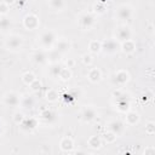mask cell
<instances>
[{"instance_id": "cell-1", "label": "cell", "mask_w": 155, "mask_h": 155, "mask_svg": "<svg viewBox=\"0 0 155 155\" xmlns=\"http://www.w3.org/2000/svg\"><path fill=\"white\" fill-rule=\"evenodd\" d=\"M120 50V42L115 39H107L102 41V50L105 54H114Z\"/></svg>"}, {"instance_id": "cell-2", "label": "cell", "mask_w": 155, "mask_h": 155, "mask_svg": "<svg viewBox=\"0 0 155 155\" xmlns=\"http://www.w3.org/2000/svg\"><path fill=\"white\" fill-rule=\"evenodd\" d=\"M39 42H40V45L44 48H47V50L51 48L54 45V42H56V35H54V33L52 30L44 31L40 35V38H39Z\"/></svg>"}, {"instance_id": "cell-3", "label": "cell", "mask_w": 155, "mask_h": 155, "mask_svg": "<svg viewBox=\"0 0 155 155\" xmlns=\"http://www.w3.org/2000/svg\"><path fill=\"white\" fill-rule=\"evenodd\" d=\"M23 45V39L21 35H10L6 41H5V46L7 50H11V51H18L21 50Z\"/></svg>"}, {"instance_id": "cell-4", "label": "cell", "mask_w": 155, "mask_h": 155, "mask_svg": "<svg viewBox=\"0 0 155 155\" xmlns=\"http://www.w3.org/2000/svg\"><path fill=\"white\" fill-rule=\"evenodd\" d=\"M21 103L19 96L15 91H8L4 96V104L7 107H18Z\"/></svg>"}, {"instance_id": "cell-5", "label": "cell", "mask_w": 155, "mask_h": 155, "mask_svg": "<svg viewBox=\"0 0 155 155\" xmlns=\"http://www.w3.org/2000/svg\"><path fill=\"white\" fill-rule=\"evenodd\" d=\"M96 23V19H94V16L92 13H84L81 15L80 19H79V24L82 29L85 30H88L91 29Z\"/></svg>"}, {"instance_id": "cell-6", "label": "cell", "mask_w": 155, "mask_h": 155, "mask_svg": "<svg viewBox=\"0 0 155 155\" xmlns=\"http://www.w3.org/2000/svg\"><path fill=\"white\" fill-rule=\"evenodd\" d=\"M115 35H116V39H115V40H117L119 42H122V41L130 40V39L132 38V31H131L130 27H127V25H121V27L117 28Z\"/></svg>"}, {"instance_id": "cell-7", "label": "cell", "mask_w": 155, "mask_h": 155, "mask_svg": "<svg viewBox=\"0 0 155 155\" xmlns=\"http://www.w3.org/2000/svg\"><path fill=\"white\" fill-rule=\"evenodd\" d=\"M23 25L25 29L28 30H34L39 27V18L36 15H33V13H29L24 17L23 19Z\"/></svg>"}, {"instance_id": "cell-8", "label": "cell", "mask_w": 155, "mask_h": 155, "mask_svg": "<svg viewBox=\"0 0 155 155\" xmlns=\"http://www.w3.org/2000/svg\"><path fill=\"white\" fill-rule=\"evenodd\" d=\"M132 13L133 11L130 5H121L117 7V11H116V16L121 21H128L132 17Z\"/></svg>"}, {"instance_id": "cell-9", "label": "cell", "mask_w": 155, "mask_h": 155, "mask_svg": "<svg viewBox=\"0 0 155 155\" xmlns=\"http://www.w3.org/2000/svg\"><path fill=\"white\" fill-rule=\"evenodd\" d=\"M130 80V74L127 70H117L114 75V82L117 85V86H124L125 84H127V81Z\"/></svg>"}, {"instance_id": "cell-10", "label": "cell", "mask_w": 155, "mask_h": 155, "mask_svg": "<svg viewBox=\"0 0 155 155\" xmlns=\"http://www.w3.org/2000/svg\"><path fill=\"white\" fill-rule=\"evenodd\" d=\"M97 113L93 107H85L81 111V119L84 122H91L96 119Z\"/></svg>"}, {"instance_id": "cell-11", "label": "cell", "mask_w": 155, "mask_h": 155, "mask_svg": "<svg viewBox=\"0 0 155 155\" xmlns=\"http://www.w3.org/2000/svg\"><path fill=\"white\" fill-rule=\"evenodd\" d=\"M54 48L53 50H56L58 53H65V52H68L69 50H70V42L67 40V39H59V40H56V42H54Z\"/></svg>"}, {"instance_id": "cell-12", "label": "cell", "mask_w": 155, "mask_h": 155, "mask_svg": "<svg viewBox=\"0 0 155 155\" xmlns=\"http://www.w3.org/2000/svg\"><path fill=\"white\" fill-rule=\"evenodd\" d=\"M36 125H38V120L35 117H24V120L19 124L21 128L23 131H27V132L34 130L36 127Z\"/></svg>"}, {"instance_id": "cell-13", "label": "cell", "mask_w": 155, "mask_h": 155, "mask_svg": "<svg viewBox=\"0 0 155 155\" xmlns=\"http://www.w3.org/2000/svg\"><path fill=\"white\" fill-rule=\"evenodd\" d=\"M124 128H125L124 124L121 121H119V120H113V121H110L108 124V130L114 132L116 136H120L124 132Z\"/></svg>"}, {"instance_id": "cell-14", "label": "cell", "mask_w": 155, "mask_h": 155, "mask_svg": "<svg viewBox=\"0 0 155 155\" xmlns=\"http://www.w3.org/2000/svg\"><path fill=\"white\" fill-rule=\"evenodd\" d=\"M116 109L119 111H122V113H126L130 110V102L128 99L125 98L124 94H121L120 97H117V101H116Z\"/></svg>"}, {"instance_id": "cell-15", "label": "cell", "mask_w": 155, "mask_h": 155, "mask_svg": "<svg viewBox=\"0 0 155 155\" xmlns=\"http://www.w3.org/2000/svg\"><path fill=\"white\" fill-rule=\"evenodd\" d=\"M120 50L124 53H133L136 51V44L131 39L126 40V41H122V42H120Z\"/></svg>"}, {"instance_id": "cell-16", "label": "cell", "mask_w": 155, "mask_h": 155, "mask_svg": "<svg viewBox=\"0 0 155 155\" xmlns=\"http://www.w3.org/2000/svg\"><path fill=\"white\" fill-rule=\"evenodd\" d=\"M87 78L92 84H97V82H99L102 80V73H101V70L98 68H92V69L88 70Z\"/></svg>"}, {"instance_id": "cell-17", "label": "cell", "mask_w": 155, "mask_h": 155, "mask_svg": "<svg viewBox=\"0 0 155 155\" xmlns=\"http://www.w3.org/2000/svg\"><path fill=\"white\" fill-rule=\"evenodd\" d=\"M59 147H61V149L63 151L70 153L74 149V140L70 137H64V138H62V140L59 143Z\"/></svg>"}, {"instance_id": "cell-18", "label": "cell", "mask_w": 155, "mask_h": 155, "mask_svg": "<svg viewBox=\"0 0 155 155\" xmlns=\"http://www.w3.org/2000/svg\"><path fill=\"white\" fill-rule=\"evenodd\" d=\"M125 121H126L127 125L133 126V125L138 124V121H139V114L137 111L128 110V111H126V119H125Z\"/></svg>"}, {"instance_id": "cell-19", "label": "cell", "mask_w": 155, "mask_h": 155, "mask_svg": "<svg viewBox=\"0 0 155 155\" xmlns=\"http://www.w3.org/2000/svg\"><path fill=\"white\" fill-rule=\"evenodd\" d=\"M33 61L36 63V64H44L46 61H47V56L44 51H35L31 56Z\"/></svg>"}, {"instance_id": "cell-20", "label": "cell", "mask_w": 155, "mask_h": 155, "mask_svg": "<svg viewBox=\"0 0 155 155\" xmlns=\"http://www.w3.org/2000/svg\"><path fill=\"white\" fill-rule=\"evenodd\" d=\"M87 144L92 149H99L102 147V138L99 136H91L87 140Z\"/></svg>"}, {"instance_id": "cell-21", "label": "cell", "mask_w": 155, "mask_h": 155, "mask_svg": "<svg viewBox=\"0 0 155 155\" xmlns=\"http://www.w3.org/2000/svg\"><path fill=\"white\" fill-rule=\"evenodd\" d=\"M88 50L91 53H99L102 50V42L98 40H91L88 42Z\"/></svg>"}, {"instance_id": "cell-22", "label": "cell", "mask_w": 155, "mask_h": 155, "mask_svg": "<svg viewBox=\"0 0 155 155\" xmlns=\"http://www.w3.org/2000/svg\"><path fill=\"white\" fill-rule=\"evenodd\" d=\"M48 5L52 10L61 11L65 6V0H48Z\"/></svg>"}, {"instance_id": "cell-23", "label": "cell", "mask_w": 155, "mask_h": 155, "mask_svg": "<svg viewBox=\"0 0 155 155\" xmlns=\"http://www.w3.org/2000/svg\"><path fill=\"white\" fill-rule=\"evenodd\" d=\"M62 65L61 64H58V63H53L51 67H50V69H48V71H50V75L52 76V78H58L59 76V73H61V70H62Z\"/></svg>"}, {"instance_id": "cell-24", "label": "cell", "mask_w": 155, "mask_h": 155, "mask_svg": "<svg viewBox=\"0 0 155 155\" xmlns=\"http://www.w3.org/2000/svg\"><path fill=\"white\" fill-rule=\"evenodd\" d=\"M36 79V76L31 73V71H25L23 75H22V81H23V84H25V85H30L34 80Z\"/></svg>"}, {"instance_id": "cell-25", "label": "cell", "mask_w": 155, "mask_h": 155, "mask_svg": "<svg viewBox=\"0 0 155 155\" xmlns=\"http://www.w3.org/2000/svg\"><path fill=\"white\" fill-rule=\"evenodd\" d=\"M62 81H68V80H70V78H71V71H70V68H62V70H61V73H59V76H58Z\"/></svg>"}, {"instance_id": "cell-26", "label": "cell", "mask_w": 155, "mask_h": 155, "mask_svg": "<svg viewBox=\"0 0 155 155\" xmlns=\"http://www.w3.org/2000/svg\"><path fill=\"white\" fill-rule=\"evenodd\" d=\"M46 99L48 101V102H51V103H53V102H56L57 99H58V92L56 91V90H52V88H50L47 92H46Z\"/></svg>"}, {"instance_id": "cell-27", "label": "cell", "mask_w": 155, "mask_h": 155, "mask_svg": "<svg viewBox=\"0 0 155 155\" xmlns=\"http://www.w3.org/2000/svg\"><path fill=\"white\" fill-rule=\"evenodd\" d=\"M116 138H117V136H116L114 132L109 131V130L103 134V139H104V142H107V143H114V142L116 140Z\"/></svg>"}, {"instance_id": "cell-28", "label": "cell", "mask_w": 155, "mask_h": 155, "mask_svg": "<svg viewBox=\"0 0 155 155\" xmlns=\"http://www.w3.org/2000/svg\"><path fill=\"white\" fill-rule=\"evenodd\" d=\"M93 12L97 13V15L104 13V12H105V5H104V2H101V1L96 2V4L93 5Z\"/></svg>"}, {"instance_id": "cell-29", "label": "cell", "mask_w": 155, "mask_h": 155, "mask_svg": "<svg viewBox=\"0 0 155 155\" xmlns=\"http://www.w3.org/2000/svg\"><path fill=\"white\" fill-rule=\"evenodd\" d=\"M21 104H22L23 108H30V107H33L34 101H33L31 96H24V97L21 99Z\"/></svg>"}, {"instance_id": "cell-30", "label": "cell", "mask_w": 155, "mask_h": 155, "mask_svg": "<svg viewBox=\"0 0 155 155\" xmlns=\"http://www.w3.org/2000/svg\"><path fill=\"white\" fill-rule=\"evenodd\" d=\"M10 28H11V21L7 17H2L0 19V30L5 31V30H7Z\"/></svg>"}, {"instance_id": "cell-31", "label": "cell", "mask_w": 155, "mask_h": 155, "mask_svg": "<svg viewBox=\"0 0 155 155\" xmlns=\"http://www.w3.org/2000/svg\"><path fill=\"white\" fill-rule=\"evenodd\" d=\"M41 81L40 80H38V79H35L30 85H29V87H30V90L33 91V92H38V91H40L41 90Z\"/></svg>"}, {"instance_id": "cell-32", "label": "cell", "mask_w": 155, "mask_h": 155, "mask_svg": "<svg viewBox=\"0 0 155 155\" xmlns=\"http://www.w3.org/2000/svg\"><path fill=\"white\" fill-rule=\"evenodd\" d=\"M145 133L149 134V136H151V134L155 133V124L153 121H150V122L147 124V126H145Z\"/></svg>"}, {"instance_id": "cell-33", "label": "cell", "mask_w": 155, "mask_h": 155, "mask_svg": "<svg viewBox=\"0 0 155 155\" xmlns=\"http://www.w3.org/2000/svg\"><path fill=\"white\" fill-rule=\"evenodd\" d=\"M40 116H41L42 119H45V120H51V119H52L54 115H53V113H52L51 110H48V109H45V110H42V111H41Z\"/></svg>"}, {"instance_id": "cell-34", "label": "cell", "mask_w": 155, "mask_h": 155, "mask_svg": "<svg viewBox=\"0 0 155 155\" xmlns=\"http://www.w3.org/2000/svg\"><path fill=\"white\" fill-rule=\"evenodd\" d=\"M23 120H24V115H23V113H21V111L15 113V115H13V122H15V124L19 125Z\"/></svg>"}, {"instance_id": "cell-35", "label": "cell", "mask_w": 155, "mask_h": 155, "mask_svg": "<svg viewBox=\"0 0 155 155\" xmlns=\"http://www.w3.org/2000/svg\"><path fill=\"white\" fill-rule=\"evenodd\" d=\"M59 56H61V53H58L56 50H52V51L48 53V57H47V58H50L53 63H57V58H58Z\"/></svg>"}, {"instance_id": "cell-36", "label": "cell", "mask_w": 155, "mask_h": 155, "mask_svg": "<svg viewBox=\"0 0 155 155\" xmlns=\"http://www.w3.org/2000/svg\"><path fill=\"white\" fill-rule=\"evenodd\" d=\"M82 63L85 64V65H91L92 64V56L91 54H87V53H85V54H82Z\"/></svg>"}, {"instance_id": "cell-37", "label": "cell", "mask_w": 155, "mask_h": 155, "mask_svg": "<svg viewBox=\"0 0 155 155\" xmlns=\"http://www.w3.org/2000/svg\"><path fill=\"white\" fill-rule=\"evenodd\" d=\"M8 11H10V6L6 5L5 2H1V4H0V15L6 16V15L8 13Z\"/></svg>"}, {"instance_id": "cell-38", "label": "cell", "mask_w": 155, "mask_h": 155, "mask_svg": "<svg viewBox=\"0 0 155 155\" xmlns=\"http://www.w3.org/2000/svg\"><path fill=\"white\" fill-rule=\"evenodd\" d=\"M143 154H144V155H154V154H155V148H154V147H148V148L144 149Z\"/></svg>"}, {"instance_id": "cell-39", "label": "cell", "mask_w": 155, "mask_h": 155, "mask_svg": "<svg viewBox=\"0 0 155 155\" xmlns=\"http://www.w3.org/2000/svg\"><path fill=\"white\" fill-rule=\"evenodd\" d=\"M153 98V92L151 91H148V93L147 94H143V99L147 102V101H150Z\"/></svg>"}, {"instance_id": "cell-40", "label": "cell", "mask_w": 155, "mask_h": 155, "mask_svg": "<svg viewBox=\"0 0 155 155\" xmlns=\"http://www.w3.org/2000/svg\"><path fill=\"white\" fill-rule=\"evenodd\" d=\"M65 64H67V68H73L74 64H75V62H74V59H68L65 62Z\"/></svg>"}, {"instance_id": "cell-41", "label": "cell", "mask_w": 155, "mask_h": 155, "mask_svg": "<svg viewBox=\"0 0 155 155\" xmlns=\"http://www.w3.org/2000/svg\"><path fill=\"white\" fill-rule=\"evenodd\" d=\"M15 1H16V0H2V2H5V4L8 5V6L12 5V4H15Z\"/></svg>"}, {"instance_id": "cell-42", "label": "cell", "mask_w": 155, "mask_h": 155, "mask_svg": "<svg viewBox=\"0 0 155 155\" xmlns=\"http://www.w3.org/2000/svg\"><path fill=\"white\" fill-rule=\"evenodd\" d=\"M105 1H107V0H101V2H105Z\"/></svg>"}, {"instance_id": "cell-43", "label": "cell", "mask_w": 155, "mask_h": 155, "mask_svg": "<svg viewBox=\"0 0 155 155\" xmlns=\"http://www.w3.org/2000/svg\"><path fill=\"white\" fill-rule=\"evenodd\" d=\"M0 131H1V124H0Z\"/></svg>"}, {"instance_id": "cell-44", "label": "cell", "mask_w": 155, "mask_h": 155, "mask_svg": "<svg viewBox=\"0 0 155 155\" xmlns=\"http://www.w3.org/2000/svg\"><path fill=\"white\" fill-rule=\"evenodd\" d=\"M0 19H1V17H0Z\"/></svg>"}]
</instances>
